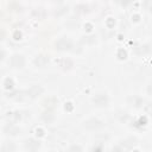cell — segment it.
<instances>
[{"instance_id": "1", "label": "cell", "mask_w": 152, "mask_h": 152, "mask_svg": "<svg viewBox=\"0 0 152 152\" xmlns=\"http://www.w3.org/2000/svg\"><path fill=\"white\" fill-rule=\"evenodd\" d=\"M11 63H12V66H13L14 68H21V67H23V64H24V58H23L21 56L16 55V56H13V57H12Z\"/></svg>"}, {"instance_id": "2", "label": "cell", "mask_w": 152, "mask_h": 152, "mask_svg": "<svg viewBox=\"0 0 152 152\" xmlns=\"http://www.w3.org/2000/svg\"><path fill=\"white\" fill-rule=\"evenodd\" d=\"M48 61H49V58H48L46 56L41 55V56H37V57H36L35 63H36V66H38V67H42V68H43V67H45V66H46Z\"/></svg>"}, {"instance_id": "3", "label": "cell", "mask_w": 152, "mask_h": 152, "mask_svg": "<svg viewBox=\"0 0 152 152\" xmlns=\"http://www.w3.org/2000/svg\"><path fill=\"white\" fill-rule=\"evenodd\" d=\"M56 46H57L58 49H61V50H66V49H69V48L71 46V43H70L69 41L62 38V39H61V41L56 44Z\"/></svg>"}, {"instance_id": "4", "label": "cell", "mask_w": 152, "mask_h": 152, "mask_svg": "<svg viewBox=\"0 0 152 152\" xmlns=\"http://www.w3.org/2000/svg\"><path fill=\"white\" fill-rule=\"evenodd\" d=\"M94 102L98 103V105H100V106H102V105H105V103L107 102V98L100 94V95H98L96 98H94Z\"/></svg>"}, {"instance_id": "5", "label": "cell", "mask_w": 152, "mask_h": 152, "mask_svg": "<svg viewBox=\"0 0 152 152\" xmlns=\"http://www.w3.org/2000/svg\"><path fill=\"white\" fill-rule=\"evenodd\" d=\"M25 146H26V148H29V150H36V148L39 147V144H38V143H35L34 140H30V141H26Z\"/></svg>"}, {"instance_id": "6", "label": "cell", "mask_w": 152, "mask_h": 152, "mask_svg": "<svg viewBox=\"0 0 152 152\" xmlns=\"http://www.w3.org/2000/svg\"><path fill=\"white\" fill-rule=\"evenodd\" d=\"M42 92V89L39 88V87H37V86H35V87H32L31 89L29 90V94L31 95V96H36V95H38L39 93Z\"/></svg>"}, {"instance_id": "7", "label": "cell", "mask_w": 152, "mask_h": 152, "mask_svg": "<svg viewBox=\"0 0 152 152\" xmlns=\"http://www.w3.org/2000/svg\"><path fill=\"white\" fill-rule=\"evenodd\" d=\"M54 1H58V3H61V1H62V0H54Z\"/></svg>"}]
</instances>
